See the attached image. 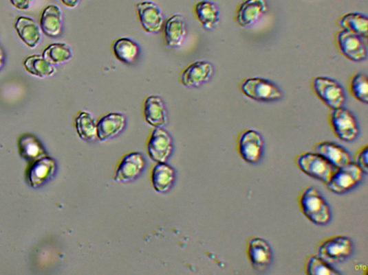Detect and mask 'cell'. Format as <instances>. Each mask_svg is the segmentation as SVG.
Segmentation results:
<instances>
[{
	"label": "cell",
	"instance_id": "6da1fadb",
	"mask_svg": "<svg viewBox=\"0 0 368 275\" xmlns=\"http://www.w3.org/2000/svg\"><path fill=\"white\" fill-rule=\"evenodd\" d=\"M298 203L301 213L313 223L326 225L330 222V207L316 188L308 187L302 189L299 195Z\"/></svg>",
	"mask_w": 368,
	"mask_h": 275
},
{
	"label": "cell",
	"instance_id": "7a4b0ae2",
	"mask_svg": "<svg viewBox=\"0 0 368 275\" xmlns=\"http://www.w3.org/2000/svg\"><path fill=\"white\" fill-rule=\"evenodd\" d=\"M353 252V241L345 236L325 239L316 247V255L330 265L345 261Z\"/></svg>",
	"mask_w": 368,
	"mask_h": 275
},
{
	"label": "cell",
	"instance_id": "3957f363",
	"mask_svg": "<svg viewBox=\"0 0 368 275\" xmlns=\"http://www.w3.org/2000/svg\"><path fill=\"white\" fill-rule=\"evenodd\" d=\"M328 123L333 134L338 139L351 142L359 135V127L353 113L343 107L330 109Z\"/></svg>",
	"mask_w": 368,
	"mask_h": 275
},
{
	"label": "cell",
	"instance_id": "277c9868",
	"mask_svg": "<svg viewBox=\"0 0 368 275\" xmlns=\"http://www.w3.org/2000/svg\"><path fill=\"white\" fill-rule=\"evenodd\" d=\"M311 88L318 99L329 109L343 107L346 100L345 93L336 80L325 77H314L311 80Z\"/></svg>",
	"mask_w": 368,
	"mask_h": 275
},
{
	"label": "cell",
	"instance_id": "5b68a950",
	"mask_svg": "<svg viewBox=\"0 0 368 275\" xmlns=\"http://www.w3.org/2000/svg\"><path fill=\"white\" fill-rule=\"evenodd\" d=\"M239 89L248 98L261 102H272L282 98L281 91L270 80L261 77H250L242 80Z\"/></svg>",
	"mask_w": 368,
	"mask_h": 275
},
{
	"label": "cell",
	"instance_id": "8992f818",
	"mask_svg": "<svg viewBox=\"0 0 368 275\" xmlns=\"http://www.w3.org/2000/svg\"><path fill=\"white\" fill-rule=\"evenodd\" d=\"M363 172L353 163L335 169L329 180L325 184L329 191L338 194L355 188L362 180Z\"/></svg>",
	"mask_w": 368,
	"mask_h": 275
},
{
	"label": "cell",
	"instance_id": "52a82bcc",
	"mask_svg": "<svg viewBox=\"0 0 368 275\" xmlns=\"http://www.w3.org/2000/svg\"><path fill=\"white\" fill-rule=\"evenodd\" d=\"M295 164L303 173L324 184L328 182L335 170L327 160L314 152L299 155L295 159Z\"/></svg>",
	"mask_w": 368,
	"mask_h": 275
},
{
	"label": "cell",
	"instance_id": "ba28073f",
	"mask_svg": "<svg viewBox=\"0 0 368 275\" xmlns=\"http://www.w3.org/2000/svg\"><path fill=\"white\" fill-rule=\"evenodd\" d=\"M334 43L338 51L347 59L354 62H362L367 58L366 40L360 37L343 30L334 36Z\"/></svg>",
	"mask_w": 368,
	"mask_h": 275
},
{
	"label": "cell",
	"instance_id": "9c48e42d",
	"mask_svg": "<svg viewBox=\"0 0 368 275\" xmlns=\"http://www.w3.org/2000/svg\"><path fill=\"white\" fill-rule=\"evenodd\" d=\"M237 152L246 163H258L263 152L261 135L252 129H246L239 133L237 139Z\"/></svg>",
	"mask_w": 368,
	"mask_h": 275
},
{
	"label": "cell",
	"instance_id": "30bf717a",
	"mask_svg": "<svg viewBox=\"0 0 368 275\" xmlns=\"http://www.w3.org/2000/svg\"><path fill=\"white\" fill-rule=\"evenodd\" d=\"M56 169L55 159L45 156L30 164L26 170L25 180L30 187L39 188L52 180Z\"/></svg>",
	"mask_w": 368,
	"mask_h": 275
},
{
	"label": "cell",
	"instance_id": "8fae6325",
	"mask_svg": "<svg viewBox=\"0 0 368 275\" xmlns=\"http://www.w3.org/2000/svg\"><path fill=\"white\" fill-rule=\"evenodd\" d=\"M173 150L170 134L162 128H155L147 143L149 158L156 163H166Z\"/></svg>",
	"mask_w": 368,
	"mask_h": 275
},
{
	"label": "cell",
	"instance_id": "7c38bea8",
	"mask_svg": "<svg viewBox=\"0 0 368 275\" xmlns=\"http://www.w3.org/2000/svg\"><path fill=\"white\" fill-rule=\"evenodd\" d=\"M246 253L250 266L257 271L266 270L273 257L268 242L259 237H252L248 240Z\"/></svg>",
	"mask_w": 368,
	"mask_h": 275
},
{
	"label": "cell",
	"instance_id": "4fadbf2b",
	"mask_svg": "<svg viewBox=\"0 0 368 275\" xmlns=\"http://www.w3.org/2000/svg\"><path fill=\"white\" fill-rule=\"evenodd\" d=\"M145 159L140 153L131 152L125 155L119 163L114 174L118 183L133 182L145 168Z\"/></svg>",
	"mask_w": 368,
	"mask_h": 275
},
{
	"label": "cell",
	"instance_id": "5bb4252c",
	"mask_svg": "<svg viewBox=\"0 0 368 275\" xmlns=\"http://www.w3.org/2000/svg\"><path fill=\"white\" fill-rule=\"evenodd\" d=\"M137 14L140 25L149 34H158L164 25L162 10L152 2H141L136 5Z\"/></svg>",
	"mask_w": 368,
	"mask_h": 275
},
{
	"label": "cell",
	"instance_id": "9a60e30c",
	"mask_svg": "<svg viewBox=\"0 0 368 275\" xmlns=\"http://www.w3.org/2000/svg\"><path fill=\"white\" fill-rule=\"evenodd\" d=\"M213 64L206 61H197L189 64L181 75V83L187 88H199L212 78Z\"/></svg>",
	"mask_w": 368,
	"mask_h": 275
},
{
	"label": "cell",
	"instance_id": "2e32d148",
	"mask_svg": "<svg viewBox=\"0 0 368 275\" xmlns=\"http://www.w3.org/2000/svg\"><path fill=\"white\" fill-rule=\"evenodd\" d=\"M267 10L266 0H244L236 10L235 21L242 27L254 25Z\"/></svg>",
	"mask_w": 368,
	"mask_h": 275
},
{
	"label": "cell",
	"instance_id": "e0dca14e",
	"mask_svg": "<svg viewBox=\"0 0 368 275\" xmlns=\"http://www.w3.org/2000/svg\"><path fill=\"white\" fill-rule=\"evenodd\" d=\"M312 152L324 158L335 169L351 163L349 154L340 145L333 142H318L312 147Z\"/></svg>",
	"mask_w": 368,
	"mask_h": 275
},
{
	"label": "cell",
	"instance_id": "ac0fdd59",
	"mask_svg": "<svg viewBox=\"0 0 368 275\" xmlns=\"http://www.w3.org/2000/svg\"><path fill=\"white\" fill-rule=\"evenodd\" d=\"M126 124L125 117L120 112H109L97 123L98 139L105 142L118 136Z\"/></svg>",
	"mask_w": 368,
	"mask_h": 275
},
{
	"label": "cell",
	"instance_id": "d6986e66",
	"mask_svg": "<svg viewBox=\"0 0 368 275\" xmlns=\"http://www.w3.org/2000/svg\"><path fill=\"white\" fill-rule=\"evenodd\" d=\"M143 117L146 121L154 128H163L167 123L166 108L160 97H147L143 104Z\"/></svg>",
	"mask_w": 368,
	"mask_h": 275
},
{
	"label": "cell",
	"instance_id": "ffe728a7",
	"mask_svg": "<svg viewBox=\"0 0 368 275\" xmlns=\"http://www.w3.org/2000/svg\"><path fill=\"white\" fill-rule=\"evenodd\" d=\"M166 44L171 47H180L186 36V23L182 14H173L166 22L164 29Z\"/></svg>",
	"mask_w": 368,
	"mask_h": 275
},
{
	"label": "cell",
	"instance_id": "44dd1931",
	"mask_svg": "<svg viewBox=\"0 0 368 275\" xmlns=\"http://www.w3.org/2000/svg\"><path fill=\"white\" fill-rule=\"evenodd\" d=\"M14 27L23 42L30 48H36L41 41V28L36 22L28 17H19Z\"/></svg>",
	"mask_w": 368,
	"mask_h": 275
},
{
	"label": "cell",
	"instance_id": "7402d4cb",
	"mask_svg": "<svg viewBox=\"0 0 368 275\" xmlns=\"http://www.w3.org/2000/svg\"><path fill=\"white\" fill-rule=\"evenodd\" d=\"M63 25V15L59 7L55 5L47 6L43 12L41 28L43 34L50 38L60 35Z\"/></svg>",
	"mask_w": 368,
	"mask_h": 275
},
{
	"label": "cell",
	"instance_id": "603a6c76",
	"mask_svg": "<svg viewBox=\"0 0 368 275\" xmlns=\"http://www.w3.org/2000/svg\"><path fill=\"white\" fill-rule=\"evenodd\" d=\"M337 25L343 30L348 31L367 41L368 20L365 15L358 12L346 14L338 21Z\"/></svg>",
	"mask_w": 368,
	"mask_h": 275
},
{
	"label": "cell",
	"instance_id": "cb8c5ba5",
	"mask_svg": "<svg viewBox=\"0 0 368 275\" xmlns=\"http://www.w3.org/2000/svg\"><path fill=\"white\" fill-rule=\"evenodd\" d=\"M19 154L29 164L47 156L41 141L34 136L23 134L19 140Z\"/></svg>",
	"mask_w": 368,
	"mask_h": 275
},
{
	"label": "cell",
	"instance_id": "d4e9b609",
	"mask_svg": "<svg viewBox=\"0 0 368 275\" xmlns=\"http://www.w3.org/2000/svg\"><path fill=\"white\" fill-rule=\"evenodd\" d=\"M195 13L196 18L202 27L206 30H212L219 23V10L217 5L207 0H203L195 5Z\"/></svg>",
	"mask_w": 368,
	"mask_h": 275
},
{
	"label": "cell",
	"instance_id": "484cf974",
	"mask_svg": "<svg viewBox=\"0 0 368 275\" xmlns=\"http://www.w3.org/2000/svg\"><path fill=\"white\" fill-rule=\"evenodd\" d=\"M174 180V170L166 163H157L151 171L152 185L158 193L169 191Z\"/></svg>",
	"mask_w": 368,
	"mask_h": 275
},
{
	"label": "cell",
	"instance_id": "4316f807",
	"mask_svg": "<svg viewBox=\"0 0 368 275\" xmlns=\"http://www.w3.org/2000/svg\"><path fill=\"white\" fill-rule=\"evenodd\" d=\"M75 128L79 138L91 142L98 139L97 122L91 112L80 111L75 119Z\"/></svg>",
	"mask_w": 368,
	"mask_h": 275
},
{
	"label": "cell",
	"instance_id": "83f0119b",
	"mask_svg": "<svg viewBox=\"0 0 368 275\" xmlns=\"http://www.w3.org/2000/svg\"><path fill=\"white\" fill-rule=\"evenodd\" d=\"M115 57L121 62L130 64L139 54V47L133 40L122 38L116 40L111 46Z\"/></svg>",
	"mask_w": 368,
	"mask_h": 275
},
{
	"label": "cell",
	"instance_id": "f1b7e54d",
	"mask_svg": "<svg viewBox=\"0 0 368 275\" xmlns=\"http://www.w3.org/2000/svg\"><path fill=\"white\" fill-rule=\"evenodd\" d=\"M25 70L31 75L40 78H47L53 76L56 70L49 62L41 56L34 55L28 57L25 60Z\"/></svg>",
	"mask_w": 368,
	"mask_h": 275
},
{
	"label": "cell",
	"instance_id": "f546056e",
	"mask_svg": "<svg viewBox=\"0 0 368 275\" xmlns=\"http://www.w3.org/2000/svg\"><path fill=\"white\" fill-rule=\"evenodd\" d=\"M72 51L67 43H54L45 48L43 57L52 66H61L72 58Z\"/></svg>",
	"mask_w": 368,
	"mask_h": 275
},
{
	"label": "cell",
	"instance_id": "4dcf8cb0",
	"mask_svg": "<svg viewBox=\"0 0 368 275\" xmlns=\"http://www.w3.org/2000/svg\"><path fill=\"white\" fill-rule=\"evenodd\" d=\"M348 91L354 98L360 103L368 102V79L362 73H355L348 82Z\"/></svg>",
	"mask_w": 368,
	"mask_h": 275
},
{
	"label": "cell",
	"instance_id": "1f68e13d",
	"mask_svg": "<svg viewBox=\"0 0 368 275\" xmlns=\"http://www.w3.org/2000/svg\"><path fill=\"white\" fill-rule=\"evenodd\" d=\"M305 272L309 275H336L340 274L339 272L316 255L307 256L305 265Z\"/></svg>",
	"mask_w": 368,
	"mask_h": 275
},
{
	"label": "cell",
	"instance_id": "d6a6232c",
	"mask_svg": "<svg viewBox=\"0 0 368 275\" xmlns=\"http://www.w3.org/2000/svg\"><path fill=\"white\" fill-rule=\"evenodd\" d=\"M367 155L368 147L367 145H365L356 153L354 163L365 174L368 171Z\"/></svg>",
	"mask_w": 368,
	"mask_h": 275
},
{
	"label": "cell",
	"instance_id": "836d02e7",
	"mask_svg": "<svg viewBox=\"0 0 368 275\" xmlns=\"http://www.w3.org/2000/svg\"><path fill=\"white\" fill-rule=\"evenodd\" d=\"M33 1L34 0H10V2L14 8L21 10L29 9Z\"/></svg>",
	"mask_w": 368,
	"mask_h": 275
},
{
	"label": "cell",
	"instance_id": "e575fe53",
	"mask_svg": "<svg viewBox=\"0 0 368 275\" xmlns=\"http://www.w3.org/2000/svg\"><path fill=\"white\" fill-rule=\"evenodd\" d=\"M61 2L63 5H65L67 8L74 9L78 6L80 0H61Z\"/></svg>",
	"mask_w": 368,
	"mask_h": 275
},
{
	"label": "cell",
	"instance_id": "d590c367",
	"mask_svg": "<svg viewBox=\"0 0 368 275\" xmlns=\"http://www.w3.org/2000/svg\"><path fill=\"white\" fill-rule=\"evenodd\" d=\"M3 64H4V54L1 48H0V70H1L2 68L3 67Z\"/></svg>",
	"mask_w": 368,
	"mask_h": 275
}]
</instances>
